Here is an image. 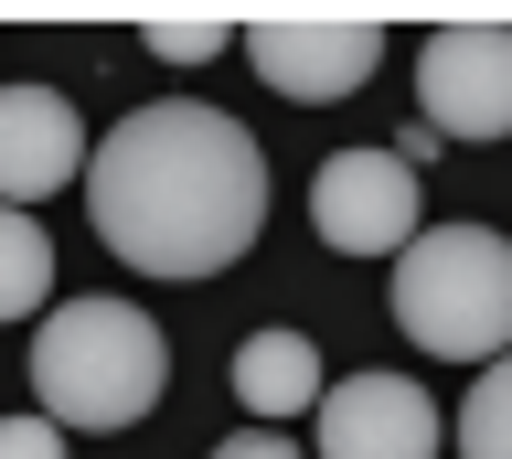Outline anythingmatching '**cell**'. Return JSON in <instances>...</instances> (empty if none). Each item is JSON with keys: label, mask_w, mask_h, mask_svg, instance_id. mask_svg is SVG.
I'll list each match as a JSON object with an SVG mask.
<instances>
[{"label": "cell", "mask_w": 512, "mask_h": 459, "mask_svg": "<svg viewBox=\"0 0 512 459\" xmlns=\"http://www.w3.org/2000/svg\"><path fill=\"white\" fill-rule=\"evenodd\" d=\"M86 214L139 278H224L267 235V150L203 97L128 107L86 150Z\"/></svg>", "instance_id": "1"}, {"label": "cell", "mask_w": 512, "mask_h": 459, "mask_svg": "<svg viewBox=\"0 0 512 459\" xmlns=\"http://www.w3.org/2000/svg\"><path fill=\"white\" fill-rule=\"evenodd\" d=\"M171 385V353L139 299H64L32 331V417L54 427H139Z\"/></svg>", "instance_id": "2"}, {"label": "cell", "mask_w": 512, "mask_h": 459, "mask_svg": "<svg viewBox=\"0 0 512 459\" xmlns=\"http://www.w3.org/2000/svg\"><path fill=\"white\" fill-rule=\"evenodd\" d=\"M395 331L438 363H502L512 353V235L427 225L395 257Z\"/></svg>", "instance_id": "3"}, {"label": "cell", "mask_w": 512, "mask_h": 459, "mask_svg": "<svg viewBox=\"0 0 512 459\" xmlns=\"http://www.w3.org/2000/svg\"><path fill=\"white\" fill-rule=\"evenodd\" d=\"M416 118L438 139H512V22H438L416 43Z\"/></svg>", "instance_id": "4"}, {"label": "cell", "mask_w": 512, "mask_h": 459, "mask_svg": "<svg viewBox=\"0 0 512 459\" xmlns=\"http://www.w3.org/2000/svg\"><path fill=\"white\" fill-rule=\"evenodd\" d=\"M310 225L342 257H406L416 246V171L395 150H331L310 171Z\"/></svg>", "instance_id": "5"}, {"label": "cell", "mask_w": 512, "mask_h": 459, "mask_svg": "<svg viewBox=\"0 0 512 459\" xmlns=\"http://www.w3.org/2000/svg\"><path fill=\"white\" fill-rule=\"evenodd\" d=\"M310 438L320 459H438L448 417L427 406L416 374H342V385H320Z\"/></svg>", "instance_id": "6"}, {"label": "cell", "mask_w": 512, "mask_h": 459, "mask_svg": "<svg viewBox=\"0 0 512 459\" xmlns=\"http://www.w3.org/2000/svg\"><path fill=\"white\" fill-rule=\"evenodd\" d=\"M235 54H246L288 107H331V97H352V86L384 65V33L374 22H256V33H235Z\"/></svg>", "instance_id": "7"}, {"label": "cell", "mask_w": 512, "mask_h": 459, "mask_svg": "<svg viewBox=\"0 0 512 459\" xmlns=\"http://www.w3.org/2000/svg\"><path fill=\"white\" fill-rule=\"evenodd\" d=\"M75 171H86L75 107H64L54 86H0V203L32 214V203H54Z\"/></svg>", "instance_id": "8"}, {"label": "cell", "mask_w": 512, "mask_h": 459, "mask_svg": "<svg viewBox=\"0 0 512 459\" xmlns=\"http://www.w3.org/2000/svg\"><path fill=\"white\" fill-rule=\"evenodd\" d=\"M320 342L310 331H246L235 342V406H246L256 427H278V417H310L320 406Z\"/></svg>", "instance_id": "9"}, {"label": "cell", "mask_w": 512, "mask_h": 459, "mask_svg": "<svg viewBox=\"0 0 512 459\" xmlns=\"http://www.w3.org/2000/svg\"><path fill=\"white\" fill-rule=\"evenodd\" d=\"M43 299H54V235L0 203V321H22V310H43Z\"/></svg>", "instance_id": "10"}, {"label": "cell", "mask_w": 512, "mask_h": 459, "mask_svg": "<svg viewBox=\"0 0 512 459\" xmlns=\"http://www.w3.org/2000/svg\"><path fill=\"white\" fill-rule=\"evenodd\" d=\"M459 459H512V353L480 363L470 406H459Z\"/></svg>", "instance_id": "11"}, {"label": "cell", "mask_w": 512, "mask_h": 459, "mask_svg": "<svg viewBox=\"0 0 512 459\" xmlns=\"http://www.w3.org/2000/svg\"><path fill=\"white\" fill-rule=\"evenodd\" d=\"M139 43L160 65H214V54H235V22H150Z\"/></svg>", "instance_id": "12"}, {"label": "cell", "mask_w": 512, "mask_h": 459, "mask_svg": "<svg viewBox=\"0 0 512 459\" xmlns=\"http://www.w3.org/2000/svg\"><path fill=\"white\" fill-rule=\"evenodd\" d=\"M0 459H64V427L54 417H0Z\"/></svg>", "instance_id": "13"}, {"label": "cell", "mask_w": 512, "mask_h": 459, "mask_svg": "<svg viewBox=\"0 0 512 459\" xmlns=\"http://www.w3.org/2000/svg\"><path fill=\"white\" fill-rule=\"evenodd\" d=\"M214 459H310V449H299V438H267V427H246V438H224Z\"/></svg>", "instance_id": "14"}]
</instances>
